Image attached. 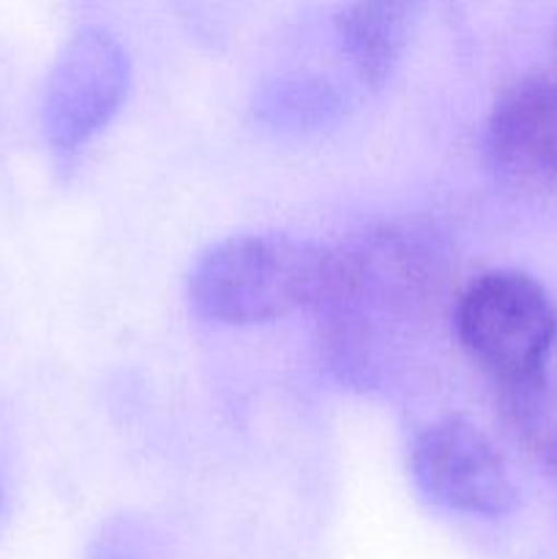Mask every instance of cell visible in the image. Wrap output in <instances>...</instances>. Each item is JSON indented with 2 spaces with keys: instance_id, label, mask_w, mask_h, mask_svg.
<instances>
[{
  "instance_id": "obj_4",
  "label": "cell",
  "mask_w": 557,
  "mask_h": 559,
  "mask_svg": "<svg viewBox=\"0 0 557 559\" xmlns=\"http://www.w3.org/2000/svg\"><path fill=\"white\" fill-rule=\"evenodd\" d=\"M129 58L104 31H82L69 41L47 80L42 123L49 145L71 153L96 136L123 107Z\"/></svg>"
},
{
  "instance_id": "obj_1",
  "label": "cell",
  "mask_w": 557,
  "mask_h": 559,
  "mask_svg": "<svg viewBox=\"0 0 557 559\" xmlns=\"http://www.w3.org/2000/svg\"><path fill=\"white\" fill-rule=\"evenodd\" d=\"M344 282V254L289 235H238L211 246L189 271V304L222 325H260L322 309Z\"/></svg>"
},
{
  "instance_id": "obj_5",
  "label": "cell",
  "mask_w": 557,
  "mask_h": 559,
  "mask_svg": "<svg viewBox=\"0 0 557 559\" xmlns=\"http://www.w3.org/2000/svg\"><path fill=\"white\" fill-rule=\"evenodd\" d=\"M486 153L508 183L557 191V80L528 74L502 91L486 123Z\"/></svg>"
},
{
  "instance_id": "obj_6",
  "label": "cell",
  "mask_w": 557,
  "mask_h": 559,
  "mask_svg": "<svg viewBox=\"0 0 557 559\" xmlns=\"http://www.w3.org/2000/svg\"><path fill=\"white\" fill-rule=\"evenodd\" d=\"M424 0H353L339 16V36L358 76L380 87L402 60Z\"/></svg>"
},
{
  "instance_id": "obj_3",
  "label": "cell",
  "mask_w": 557,
  "mask_h": 559,
  "mask_svg": "<svg viewBox=\"0 0 557 559\" xmlns=\"http://www.w3.org/2000/svg\"><path fill=\"white\" fill-rule=\"evenodd\" d=\"M410 473L426 500L464 516L500 519L519 502L502 453L462 418L437 420L415 437Z\"/></svg>"
},
{
  "instance_id": "obj_8",
  "label": "cell",
  "mask_w": 557,
  "mask_h": 559,
  "mask_svg": "<svg viewBox=\"0 0 557 559\" xmlns=\"http://www.w3.org/2000/svg\"><path fill=\"white\" fill-rule=\"evenodd\" d=\"M93 559H137V557L131 555V551L120 549V546H115V544H104L102 549L93 551Z\"/></svg>"
},
{
  "instance_id": "obj_2",
  "label": "cell",
  "mask_w": 557,
  "mask_h": 559,
  "mask_svg": "<svg viewBox=\"0 0 557 559\" xmlns=\"http://www.w3.org/2000/svg\"><path fill=\"white\" fill-rule=\"evenodd\" d=\"M457 333L470 358L502 388L519 385L549 364L557 309L546 287L522 271H489L457 304Z\"/></svg>"
},
{
  "instance_id": "obj_7",
  "label": "cell",
  "mask_w": 557,
  "mask_h": 559,
  "mask_svg": "<svg viewBox=\"0 0 557 559\" xmlns=\"http://www.w3.org/2000/svg\"><path fill=\"white\" fill-rule=\"evenodd\" d=\"M502 404L524 445L557 475V377L549 380L544 369L533 380L502 388Z\"/></svg>"
}]
</instances>
